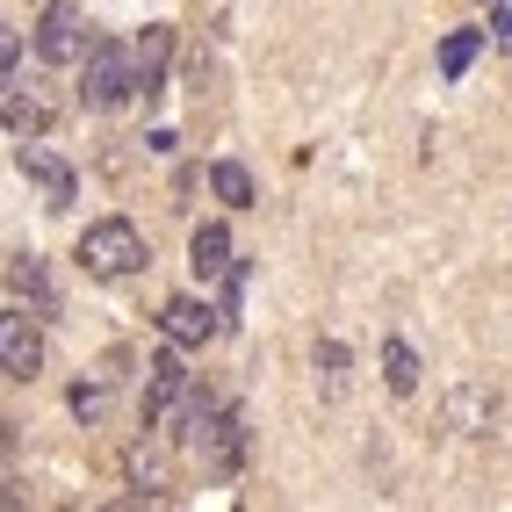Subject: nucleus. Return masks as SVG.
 I'll use <instances>...</instances> for the list:
<instances>
[{
	"label": "nucleus",
	"mask_w": 512,
	"mask_h": 512,
	"mask_svg": "<svg viewBox=\"0 0 512 512\" xmlns=\"http://www.w3.org/2000/svg\"><path fill=\"white\" fill-rule=\"evenodd\" d=\"M181 440H188V455L202 462V476H238V462H246V426H238V412H231V404H217L210 390L188 397Z\"/></svg>",
	"instance_id": "f257e3e1"
},
{
	"label": "nucleus",
	"mask_w": 512,
	"mask_h": 512,
	"mask_svg": "<svg viewBox=\"0 0 512 512\" xmlns=\"http://www.w3.org/2000/svg\"><path fill=\"white\" fill-rule=\"evenodd\" d=\"M94 282H130L138 267L152 260V246H145V231L130 224V217H94L87 231H80V253H73Z\"/></svg>",
	"instance_id": "f03ea898"
},
{
	"label": "nucleus",
	"mask_w": 512,
	"mask_h": 512,
	"mask_svg": "<svg viewBox=\"0 0 512 512\" xmlns=\"http://www.w3.org/2000/svg\"><path fill=\"white\" fill-rule=\"evenodd\" d=\"M138 94V51H123V44H87V58H80V109H94V116H109V109H123V101Z\"/></svg>",
	"instance_id": "7ed1b4c3"
},
{
	"label": "nucleus",
	"mask_w": 512,
	"mask_h": 512,
	"mask_svg": "<svg viewBox=\"0 0 512 512\" xmlns=\"http://www.w3.org/2000/svg\"><path fill=\"white\" fill-rule=\"evenodd\" d=\"M188 397H195V375L181 368V347L166 339V354L145 368V419H152V426H181Z\"/></svg>",
	"instance_id": "20e7f679"
},
{
	"label": "nucleus",
	"mask_w": 512,
	"mask_h": 512,
	"mask_svg": "<svg viewBox=\"0 0 512 512\" xmlns=\"http://www.w3.org/2000/svg\"><path fill=\"white\" fill-rule=\"evenodd\" d=\"M159 332L174 339V347H210V339L224 332V318H217L202 296H166V311H159Z\"/></svg>",
	"instance_id": "39448f33"
},
{
	"label": "nucleus",
	"mask_w": 512,
	"mask_h": 512,
	"mask_svg": "<svg viewBox=\"0 0 512 512\" xmlns=\"http://www.w3.org/2000/svg\"><path fill=\"white\" fill-rule=\"evenodd\" d=\"M37 51L51 58V65H80L87 58V22H80V8H44V22H37Z\"/></svg>",
	"instance_id": "423d86ee"
},
{
	"label": "nucleus",
	"mask_w": 512,
	"mask_h": 512,
	"mask_svg": "<svg viewBox=\"0 0 512 512\" xmlns=\"http://www.w3.org/2000/svg\"><path fill=\"white\" fill-rule=\"evenodd\" d=\"M0 368H8L15 383H29V375L44 368V339H37V325L22 318V303H15L8 318H0Z\"/></svg>",
	"instance_id": "0eeeda50"
},
{
	"label": "nucleus",
	"mask_w": 512,
	"mask_h": 512,
	"mask_svg": "<svg viewBox=\"0 0 512 512\" xmlns=\"http://www.w3.org/2000/svg\"><path fill=\"white\" fill-rule=\"evenodd\" d=\"M15 166H22V174L51 195V210H65V202L80 195V188H73V166H58V159H51V152H37V145H22V152H15Z\"/></svg>",
	"instance_id": "6e6552de"
},
{
	"label": "nucleus",
	"mask_w": 512,
	"mask_h": 512,
	"mask_svg": "<svg viewBox=\"0 0 512 512\" xmlns=\"http://www.w3.org/2000/svg\"><path fill=\"white\" fill-rule=\"evenodd\" d=\"M188 267H195V275L202 282H217V275H231V231L224 224H195V238H188Z\"/></svg>",
	"instance_id": "1a4fd4ad"
},
{
	"label": "nucleus",
	"mask_w": 512,
	"mask_h": 512,
	"mask_svg": "<svg viewBox=\"0 0 512 512\" xmlns=\"http://www.w3.org/2000/svg\"><path fill=\"white\" fill-rule=\"evenodd\" d=\"M166 58H174V29L152 22L145 37H138V94H145V101H152V94H159V80H166Z\"/></svg>",
	"instance_id": "9d476101"
},
{
	"label": "nucleus",
	"mask_w": 512,
	"mask_h": 512,
	"mask_svg": "<svg viewBox=\"0 0 512 512\" xmlns=\"http://www.w3.org/2000/svg\"><path fill=\"white\" fill-rule=\"evenodd\" d=\"M476 51H484V29H448L440 37V80H462L476 65Z\"/></svg>",
	"instance_id": "9b49d317"
},
{
	"label": "nucleus",
	"mask_w": 512,
	"mask_h": 512,
	"mask_svg": "<svg viewBox=\"0 0 512 512\" xmlns=\"http://www.w3.org/2000/svg\"><path fill=\"white\" fill-rule=\"evenodd\" d=\"M210 188H217L224 210H253V174H246L238 159H217V166H210Z\"/></svg>",
	"instance_id": "f8f14e48"
},
{
	"label": "nucleus",
	"mask_w": 512,
	"mask_h": 512,
	"mask_svg": "<svg viewBox=\"0 0 512 512\" xmlns=\"http://www.w3.org/2000/svg\"><path fill=\"white\" fill-rule=\"evenodd\" d=\"M8 289H15V303L29 296V303H44V311L58 303V296H51V282H44V267L29 260V253H15V260H8Z\"/></svg>",
	"instance_id": "ddd939ff"
},
{
	"label": "nucleus",
	"mask_w": 512,
	"mask_h": 512,
	"mask_svg": "<svg viewBox=\"0 0 512 512\" xmlns=\"http://www.w3.org/2000/svg\"><path fill=\"white\" fill-rule=\"evenodd\" d=\"M383 383H390L397 397H412V390H419V354L404 347V339H390V347H383Z\"/></svg>",
	"instance_id": "4468645a"
},
{
	"label": "nucleus",
	"mask_w": 512,
	"mask_h": 512,
	"mask_svg": "<svg viewBox=\"0 0 512 512\" xmlns=\"http://www.w3.org/2000/svg\"><path fill=\"white\" fill-rule=\"evenodd\" d=\"M44 123H51V109H44V101H22V87H8V130H15V145H29Z\"/></svg>",
	"instance_id": "2eb2a0df"
},
{
	"label": "nucleus",
	"mask_w": 512,
	"mask_h": 512,
	"mask_svg": "<svg viewBox=\"0 0 512 512\" xmlns=\"http://www.w3.org/2000/svg\"><path fill=\"white\" fill-rule=\"evenodd\" d=\"M0 73H8V87H22V37L15 29H0Z\"/></svg>",
	"instance_id": "dca6fc26"
},
{
	"label": "nucleus",
	"mask_w": 512,
	"mask_h": 512,
	"mask_svg": "<svg viewBox=\"0 0 512 512\" xmlns=\"http://www.w3.org/2000/svg\"><path fill=\"white\" fill-rule=\"evenodd\" d=\"M455 419H462V426H476V419H491V404H484V390H455Z\"/></svg>",
	"instance_id": "f3484780"
},
{
	"label": "nucleus",
	"mask_w": 512,
	"mask_h": 512,
	"mask_svg": "<svg viewBox=\"0 0 512 512\" xmlns=\"http://www.w3.org/2000/svg\"><path fill=\"white\" fill-rule=\"evenodd\" d=\"M318 368L339 375V368H347V347H339V339H325V347H318Z\"/></svg>",
	"instance_id": "a211bd4d"
},
{
	"label": "nucleus",
	"mask_w": 512,
	"mask_h": 512,
	"mask_svg": "<svg viewBox=\"0 0 512 512\" xmlns=\"http://www.w3.org/2000/svg\"><path fill=\"white\" fill-rule=\"evenodd\" d=\"M73 412H80V419H94V412H101V390H94V383H80V390H73Z\"/></svg>",
	"instance_id": "6ab92c4d"
},
{
	"label": "nucleus",
	"mask_w": 512,
	"mask_h": 512,
	"mask_svg": "<svg viewBox=\"0 0 512 512\" xmlns=\"http://www.w3.org/2000/svg\"><path fill=\"white\" fill-rule=\"evenodd\" d=\"M491 29H498V44L512 51V15H505V8H491Z\"/></svg>",
	"instance_id": "aec40b11"
}]
</instances>
